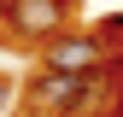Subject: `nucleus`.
I'll use <instances>...</instances> for the list:
<instances>
[{"mask_svg": "<svg viewBox=\"0 0 123 117\" xmlns=\"http://www.w3.org/2000/svg\"><path fill=\"white\" fill-rule=\"evenodd\" d=\"M105 41H117V47H123V12H117V18H105V23H100V47H105Z\"/></svg>", "mask_w": 123, "mask_h": 117, "instance_id": "obj_3", "label": "nucleus"}, {"mask_svg": "<svg viewBox=\"0 0 123 117\" xmlns=\"http://www.w3.org/2000/svg\"><path fill=\"white\" fill-rule=\"evenodd\" d=\"M70 0H12V35L24 41H59Z\"/></svg>", "mask_w": 123, "mask_h": 117, "instance_id": "obj_1", "label": "nucleus"}, {"mask_svg": "<svg viewBox=\"0 0 123 117\" xmlns=\"http://www.w3.org/2000/svg\"><path fill=\"white\" fill-rule=\"evenodd\" d=\"M47 70H59V76H88V70H100V64H111L100 47V35H59L47 41V58H41Z\"/></svg>", "mask_w": 123, "mask_h": 117, "instance_id": "obj_2", "label": "nucleus"}, {"mask_svg": "<svg viewBox=\"0 0 123 117\" xmlns=\"http://www.w3.org/2000/svg\"><path fill=\"white\" fill-rule=\"evenodd\" d=\"M6 105H12V82L0 76V111H6Z\"/></svg>", "mask_w": 123, "mask_h": 117, "instance_id": "obj_4", "label": "nucleus"}]
</instances>
